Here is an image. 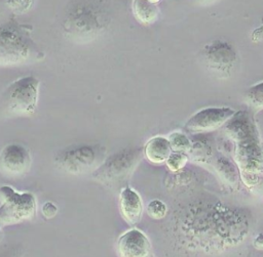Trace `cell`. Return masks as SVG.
I'll return each instance as SVG.
<instances>
[{"label":"cell","mask_w":263,"mask_h":257,"mask_svg":"<svg viewBox=\"0 0 263 257\" xmlns=\"http://www.w3.org/2000/svg\"><path fill=\"white\" fill-rule=\"evenodd\" d=\"M39 80L27 76L13 81L0 98L2 111L10 116H31L35 113L39 96Z\"/></svg>","instance_id":"7a4b0ae2"},{"label":"cell","mask_w":263,"mask_h":257,"mask_svg":"<svg viewBox=\"0 0 263 257\" xmlns=\"http://www.w3.org/2000/svg\"><path fill=\"white\" fill-rule=\"evenodd\" d=\"M246 101L254 109H263V82H260L247 90Z\"/></svg>","instance_id":"5bb4252c"},{"label":"cell","mask_w":263,"mask_h":257,"mask_svg":"<svg viewBox=\"0 0 263 257\" xmlns=\"http://www.w3.org/2000/svg\"><path fill=\"white\" fill-rule=\"evenodd\" d=\"M119 210L124 221L130 225L137 224L142 217V199L140 195L129 186H125L120 191Z\"/></svg>","instance_id":"30bf717a"},{"label":"cell","mask_w":263,"mask_h":257,"mask_svg":"<svg viewBox=\"0 0 263 257\" xmlns=\"http://www.w3.org/2000/svg\"><path fill=\"white\" fill-rule=\"evenodd\" d=\"M21 253L17 250H12L10 252H7L5 254L0 255V257H21Z\"/></svg>","instance_id":"44dd1931"},{"label":"cell","mask_w":263,"mask_h":257,"mask_svg":"<svg viewBox=\"0 0 263 257\" xmlns=\"http://www.w3.org/2000/svg\"><path fill=\"white\" fill-rule=\"evenodd\" d=\"M146 211L149 217L153 219H161L165 216L167 208L163 202L159 200H153L148 203L146 207Z\"/></svg>","instance_id":"2e32d148"},{"label":"cell","mask_w":263,"mask_h":257,"mask_svg":"<svg viewBox=\"0 0 263 257\" xmlns=\"http://www.w3.org/2000/svg\"><path fill=\"white\" fill-rule=\"evenodd\" d=\"M168 142H170L172 151H174L175 153L186 152L191 146V142H190L189 138L185 134H183L181 132H174V133H172L170 135Z\"/></svg>","instance_id":"9a60e30c"},{"label":"cell","mask_w":263,"mask_h":257,"mask_svg":"<svg viewBox=\"0 0 263 257\" xmlns=\"http://www.w3.org/2000/svg\"><path fill=\"white\" fill-rule=\"evenodd\" d=\"M254 246L256 249H263V232L256 237L254 241Z\"/></svg>","instance_id":"ffe728a7"},{"label":"cell","mask_w":263,"mask_h":257,"mask_svg":"<svg viewBox=\"0 0 263 257\" xmlns=\"http://www.w3.org/2000/svg\"><path fill=\"white\" fill-rule=\"evenodd\" d=\"M41 212L46 219H50L58 214V207L52 202H46L43 204Z\"/></svg>","instance_id":"ac0fdd59"},{"label":"cell","mask_w":263,"mask_h":257,"mask_svg":"<svg viewBox=\"0 0 263 257\" xmlns=\"http://www.w3.org/2000/svg\"><path fill=\"white\" fill-rule=\"evenodd\" d=\"M33 3L31 1H12V2L8 3L9 6H11L15 11H18V12H24Z\"/></svg>","instance_id":"d6986e66"},{"label":"cell","mask_w":263,"mask_h":257,"mask_svg":"<svg viewBox=\"0 0 263 257\" xmlns=\"http://www.w3.org/2000/svg\"><path fill=\"white\" fill-rule=\"evenodd\" d=\"M39 55L27 27L15 20L0 25V67L21 66L39 58Z\"/></svg>","instance_id":"6da1fadb"},{"label":"cell","mask_w":263,"mask_h":257,"mask_svg":"<svg viewBox=\"0 0 263 257\" xmlns=\"http://www.w3.org/2000/svg\"><path fill=\"white\" fill-rule=\"evenodd\" d=\"M234 115L230 108H206L194 114L186 123V129L193 132H209L226 123Z\"/></svg>","instance_id":"ba28073f"},{"label":"cell","mask_w":263,"mask_h":257,"mask_svg":"<svg viewBox=\"0 0 263 257\" xmlns=\"http://www.w3.org/2000/svg\"><path fill=\"white\" fill-rule=\"evenodd\" d=\"M1 228H2V226H1V224H0V240H1V238H2V230H1Z\"/></svg>","instance_id":"7402d4cb"},{"label":"cell","mask_w":263,"mask_h":257,"mask_svg":"<svg viewBox=\"0 0 263 257\" xmlns=\"http://www.w3.org/2000/svg\"><path fill=\"white\" fill-rule=\"evenodd\" d=\"M100 12L88 4H76L65 18V32L77 40H87L103 28Z\"/></svg>","instance_id":"5b68a950"},{"label":"cell","mask_w":263,"mask_h":257,"mask_svg":"<svg viewBox=\"0 0 263 257\" xmlns=\"http://www.w3.org/2000/svg\"><path fill=\"white\" fill-rule=\"evenodd\" d=\"M145 157L154 164H160L167 160L172 154L168 139L162 136H155L148 140L145 145Z\"/></svg>","instance_id":"8fae6325"},{"label":"cell","mask_w":263,"mask_h":257,"mask_svg":"<svg viewBox=\"0 0 263 257\" xmlns=\"http://www.w3.org/2000/svg\"><path fill=\"white\" fill-rule=\"evenodd\" d=\"M103 158L102 149L97 145H77L60 151L54 163L57 167L69 174L78 175L89 172L100 166Z\"/></svg>","instance_id":"277c9868"},{"label":"cell","mask_w":263,"mask_h":257,"mask_svg":"<svg viewBox=\"0 0 263 257\" xmlns=\"http://www.w3.org/2000/svg\"><path fill=\"white\" fill-rule=\"evenodd\" d=\"M151 250L148 237L138 228L126 230L116 242L118 257H150Z\"/></svg>","instance_id":"9c48e42d"},{"label":"cell","mask_w":263,"mask_h":257,"mask_svg":"<svg viewBox=\"0 0 263 257\" xmlns=\"http://www.w3.org/2000/svg\"><path fill=\"white\" fill-rule=\"evenodd\" d=\"M141 158L138 149H124L108 158L92 174V177L104 184L112 185L126 178Z\"/></svg>","instance_id":"8992f818"},{"label":"cell","mask_w":263,"mask_h":257,"mask_svg":"<svg viewBox=\"0 0 263 257\" xmlns=\"http://www.w3.org/2000/svg\"><path fill=\"white\" fill-rule=\"evenodd\" d=\"M186 162H187V157L183 153H172L167 158V160L165 161L166 166L173 172L183 168Z\"/></svg>","instance_id":"e0dca14e"},{"label":"cell","mask_w":263,"mask_h":257,"mask_svg":"<svg viewBox=\"0 0 263 257\" xmlns=\"http://www.w3.org/2000/svg\"><path fill=\"white\" fill-rule=\"evenodd\" d=\"M216 60L212 61L211 65H213L216 68H220L221 66H224L223 68L230 67L233 60L235 59V54L233 50L226 44V43H216L213 44L209 50H206V58L208 57H218Z\"/></svg>","instance_id":"4fadbf2b"},{"label":"cell","mask_w":263,"mask_h":257,"mask_svg":"<svg viewBox=\"0 0 263 257\" xmlns=\"http://www.w3.org/2000/svg\"><path fill=\"white\" fill-rule=\"evenodd\" d=\"M32 165L29 151L20 144L6 145L0 153V171L8 177L25 175Z\"/></svg>","instance_id":"52a82bcc"},{"label":"cell","mask_w":263,"mask_h":257,"mask_svg":"<svg viewBox=\"0 0 263 257\" xmlns=\"http://www.w3.org/2000/svg\"><path fill=\"white\" fill-rule=\"evenodd\" d=\"M36 198L32 192H18L9 185L0 187V224L14 225L35 217Z\"/></svg>","instance_id":"3957f363"},{"label":"cell","mask_w":263,"mask_h":257,"mask_svg":"<svg viewBox=\"0 0 263 257\" xmlns=\"http://www.w3.org/2000/svg\"><path fill=\"white\" fill-rule=\"evenodd\" d=\"M157 3L156 1H134L132 3L134 16L143 25L154 23L159 14Z\"/></svg>","instance_id":"7c38bea8"}]
</instances>
